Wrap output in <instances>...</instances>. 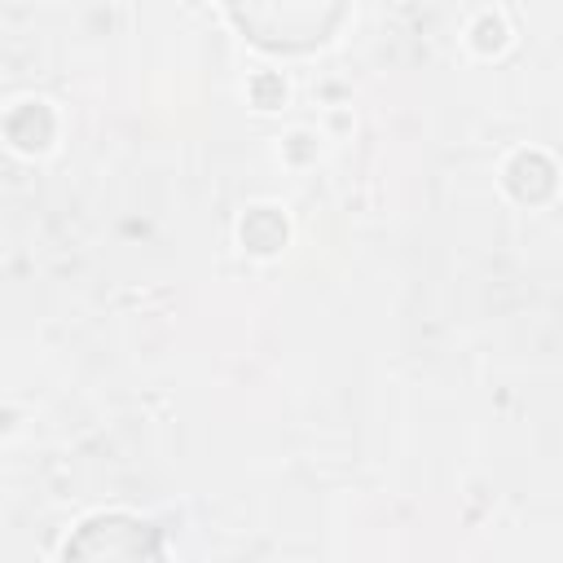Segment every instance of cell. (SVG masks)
<instances>
[{
	"label": "cell",
	"instance_id": "1",
	"mask_svg": "<svg viewBox=\"0 0 563 563\" xmlns=\"http://www.w3.org/2000/svg\"><path fill=\"white\" fill-rule=\"evenodd\" d=\"M62 563H163V537L136 515H92L70 532Z\"/></svg>",
	"mask_w": 563,
	"mask_h": 563
},
{
	"label": "cell",
	"instance_id": "2",
	"mask_svg": "<svg viewBox=\"0 0 563 563\" xmlns=\"http://www.w3.org/2000/svg\"><path fill=\"white\" fill-rule=\"evenodd\" d=\"M229 18L264 48L273 53H299V48H312L321 44L339 18H343V4H233Z\"/></svg>",
	"mask_w": 563,
	"mask_h": 563
}]
</instances>
